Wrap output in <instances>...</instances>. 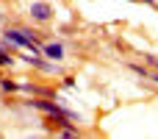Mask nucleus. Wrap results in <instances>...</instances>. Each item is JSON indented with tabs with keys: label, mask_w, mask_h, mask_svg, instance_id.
I'll list each match as a JSON object with an SVG mask.
<instances>
[{
	"label": "nucleus",
	"mask_w": 158,
	"mask_h": 139,
	"mask_svg": "<svg viewBox=\"0 0 158 139\" xmlns=\"http://www.w3.org/2000/svg\"><path fill=\"white\" fill-rule=\"evenodd\" d=\"M25 64H31V67H36L39 72H44V75H61V67H58V61H50V59H44L42 53H28V56H19Z\"/></svg>",
	"instance_id": "nucleus-1"
},
{
	"label": "nucleus",
	"mask_w": 158,
	"mask_h": 139,
	"mask_svg": "<svg viewBox=\"0 0 158 139\" xmlns=\"http://www.w3.org/2000/svg\"><path fill=\"white\" fill-rule=\"evenodd\" d=\"M53 6L47 3V0H36V3H31L28 6V17H31V22H39V25H47V22H53Z\"/></svg>",
	"instance_id": "nucleus-2"
},
{
	"label": "nucleus",
	"mask_w": 158,
	"mask_h": 139,
	"mask_svg": "<svg viewBox=\"0 0 158 139\" xmlns=\"http://www.w3.org/2000/svg\"><path fill=\"white\" fill-rule=\"evenodd\" d=\"M42 56L50 59V61H61V59L67 56V50H64L61 42H44V45H42Z\"/></svg>",
	"instance_id": "nucleus-3"
},
{
	"label": "nucleus",
	"mask_w": 158,
	"mask_h": 139,
	"mask_svg": "<svg viewBox=\"0 0 158 139\" xmlns=\"http://www.w3.org/2000/svg\"><path fill=\"white\" fill-rule=\"evenodd\" d=\"M56 134H58V137H64V139H75V137H81V128H78V125H72V123L67 120L64 125H58V128H56Z\"/></svg>",
	"instance_id": "nucleus-4"
},
{
	"label": "nucleus",
	"mask_w": 158,
	"mask_h": 139,
	"mask_svg": "<svg viewBox=\"0 0 158 139\" xmlns=\"http://www.w3.org/2000/svg\"><path fill=\"white\" fill-rule=\"evenodd\" d=\"M0 89H3L6 95H14V92H19V81H14V78H0Z\"/></svg>",
	"instance_id": "nucleus-5"
},
{
	"label": "nucleus",
	"mask_w": 158,
	"mask_h": 139,
	"mask_svg": "<svg viewBox=\"0 0 158 139\" xmlns=\"http://www.w3.org/2000/svg\"><path fill=\"white\" fill-rule=\"evenodd\" d=\"M14 64V56H11V50L6 47V45H0V67H11Z\"/></svg>",
	"instance_id": "nucleus-6"
},
{
	"label": "nucleus",
	"mask_w": 158,
	"mask_h": 139,
	"mask_svg": "<svg viewBox=\"0 0 158 139\" xmlns=\"http://www.w3.org/2000/svg\"><path fill=\"white\" fill-rule=\"evenodd\" d=\"M128 67H131L136 75H142V78H147V75H150V67H144V64H139V61H131Z\"/></svg>",
	"instance_id": "nucleus-7"
},
{
	"label": "nucleus",
	"mask_w": 158,
	"mask_h": 139,
	"mask_svg": "<svg viewBox=\"0 0 158 139\" xmlns=\"http://www.w3.org/2000/svg\"><path fill=\"white\" fill-rule=\"evenodd\" d=\"M144 61H147V67L158 70V56H156V53H144Z\"/></svg>",
	"instance_id": "nucleus-8"
},
{
	"label": "nucleus",
	"mask_w": 158,
	"mask_h": 139,
	"mask_svg": "<svg viewBox=\"0 0 158 139\" xmlns=\"http://www.w3.org/2000/svg\"><path fill=\"white\" fill-rule=\"evenodd\" d=\"M147 81H153V84H158V70H150V75H147Z\"/></svg>",
	"instance_id": "nucleus-9"
},
{
	"label": "nucleus",
	"mask_w": 158,
	"mask_h": 139,
	"mask_svg": "<svg viewBox=\"0 0 158 139\" xmlns=\"http://www.w3.org/2000/svg\"><path fill=\"white\" fill-rule=\"evenodd\" d=\"M133 3H144V6H156V0H133Z\"/></svg>",
	"instance_id": "nucleus-10"
}]
</instances>
